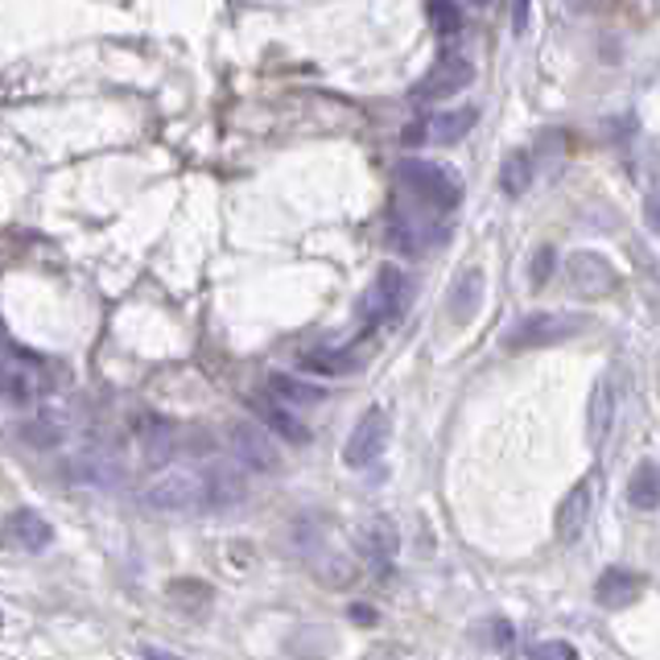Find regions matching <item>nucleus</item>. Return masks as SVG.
<instances>
[{"label": "nucleus", "mask_w": 660, "mask_h": 660, "mask_svg": "<svg viewBox=\"0 0 660 660\" xmlns=\"http://www.w3.org/2000/svg\"><path fill=\"white\" fill-rule=\"evenodd\" d=\"M396 182L430 211H454L463 203V182L446 166L430 161V157H405L396 166Z\"/></svg>", "instance_id": "nucleus-1"}, {"label": "nucleus", "mask_w": 660, "mask_h": 660, "mask_svg": "<svg viewBox=\"0 0 660 660\" xmlns=\"http://www.w3.org/2000/svg\"><path fill=\"white\" fill-rule=\"evenodd\" d=\"M153 512H207V475L203 467H170L145 488Z\"/></svg>", "instance_id": "nucleus-2"}, {"label": "nucleus", "mask_w": 660, "mask_h": 660, "mask_svg": "<svg viewBox=\"0 0 660 660\" xmlns=\"http://www.w3.org/2000/svg\"><path fill=\"white\" fill-rule=\"evenodd\" d=\"M405 302H409V277L396 264H384L376 281L368 285V293L359 298V319L363 326H384V322L400 319Z\"/></svg>", "instance_id": "nucleus-3"}, {"label": "nucleus", "mask_w": 660, "mask_h": 660, "mask_svg": "<svg viewBox=\"0 0 660 660\" xmlns=\"http://www.w3.org/2000/svg\"><path fill=\"white\" fill-rule=\"evenodd\" d=\"M583 314H528L504 335L508 351H528V347H549V343H562L569 335L583 331Z\"/></svg>", "instance_id": "nucleus-4"}, {"label": "nucleus", "mask_w": 660, "mask_h": 660, "mask_svg": "<svg viewBox=\"0 0 660 660\" xmlns=\"http://www.w3.org/2000/svg\"><path fill=\"white\" fill-rule=\"evenodd\" d=\"M227 442H231L236 463L248 467V471H261V475L281 471V451H277V442H273V434L264 430L261 421H236Z\"/></svg>", "instance_id": "nucleus-5"}, {"label": "nucleus", "mask_w": 660, "mask_h": 660, "mask_svg": "<svg viewBox=\"0 0 660 660\" xmlns=\"http://www.w3.org/2000/svg\"><path fill=\"white\" fill-rule=\"evenodd\" d=\"M595 495H599V475L590 471V475H583V479L566 491V500L557 504L553 532H557V541H562V545H574V541L586 532L590 512H595Z\"/></svg>", "instance_id": "nucleus-6"}, {"label": "nucleus", "mask_w": 660, "mask_h": 660, "mask_svg": "<svg viewBox=\"0 0 660 660\" xmlns=\"http://www.w3.org/2000/svg\"><path fill=\"white\" fill-rule=\"evenodd\" d=\"M384 446H388V413H384V409H368V413L356 421L347 446H343V463L356 467V471H363V467L380 463Z\"/></svg>", "instance_id": "nucleus-7"}, {"label": "nucleus", "mask_w": 660, "mask_h": 660, "mask_svg": "<svg viewBox=\"0 0 660 660\" xmlns=\"http://www.w3.org/2000/svg\"><path fill=\"white\" fill-rule=\"evenodd\" d=\"M475 79V67L467 55H442L430 67V75L421 79L413 87V99H421V104H430V99H446V95H458L467 92Z\"/></svg>", "instance_id": "nucleus-8"}, {"label": "nucleus", "mask_w": 660, "mask_h": 660, "mask_svg": "<svg viewBox=\"0 0 660 660\" xmlns=\"http://www.w3.org/2000/svg\"><path fill=\"white\" fill-rule=\"evenodd\" d=\"M566 281L574 285V293L603 298V293H611V289L620 285V273H615V264L607 261L603 252H569Z\"/></svg>", "instance_id": "nucleus-9"}, {"label": "nucleus", "mask_w": 660, "mask_h": 660, "mask_svg": "<svg viewBox=\"0 0 660 660\" xmlns=\"http://www.w3.org/2000/svg\"><path fill=\"white\" fill-rule=\"evenodd\" d=\"M479 112L475 108H454V112H434L430 120H417L405 129V145H454L475 129Z\"/></svg>", "instance_id": "nucleus-10"}, {"label": "nucleus", "mask_w": 660, "mask_h": 660, "mask_svg": "<svg viewBox=\"0 0 660 660\" xmlns=\"http://www.w3.org/2000/svg\"><path fill=\"white\" fill-rule=\"evenodd\" d=\"M38 388H41L38 368L25 356H17V351L0 347V400L21 409V405H34V400H38Z\"/></svg>", "instance_id": "nucleus-11"}, {"label": "nucleus", "mask_w": 660, "mask_h": 660, "mask_svg": "<svg viewBox=\"0 0 660 660\" xmlns=\"http://www.w3.org/2000/svg\"><path fill=\"white\" fill-rule=\"evenodd\" d=\"M203 475H207V512L240 508L248 500V479L240 475V467L211 463V467H203Z\"/></svg>", "instance_id": "nucleus-12"}, {"label": "nucleus", "mask_w": 660, "mask_h": 660, "mask_svg": "<svg viewBox=\"0 0 660 660\" xmlns=\"http://www.w3.org/2000/svg\"><path fill=\"white\" fill-rule=\"evenodd\" d=\"M615 413H620V388H615V376H603L595 384V393H590V405H586V434H590V442L603 446L611 437Z\"/></svg>", "instance_id": "nucleus-13"}, {"label": "nucleus", "mask_w": 660, "mask_h": 660, "mask_svg": "<svg viewBox=\"0 0 660 660\" xmlns=\"http://www.w3.org/2000/svg\"><path fill=\"white\" fill-rule=\"evenodd\" d=\"M252 409L261 417V425L268 434H281L285 442H293V446H305L310 442V430H305V421L289 405H281L277 396H261V400H252Z\"/></svg>", "instance_id": "nucleus-14"}, {"label": "nucleus", "mask_w": 660, "mask_h": 660, "mask_svg": "<svg viewBox=\"0 0 660 660\" xmlns=\"http://www.w3.org/2000/svg\"><path fill=\"white\" fill-rule=\"evenodd\" d=\"M644 590V574H636V569H623V566H611L599 574V583H595V599L603 607H611V611H620V607L636 603Z\"/></svg>", "instance_id": "nucleus-15"}, {"label": "nucleus", "mask_w": 660, "mask_h": 660, "mask_svg": "<svg viewBox=\"0 0 660 660\" xmlns=\"http://www.w3.org/2000/svg\"><path fill=\"white\" fill-rule=\"evenodd\" d=\"M434 244V236H430V227L417 224L413 215H405V211H396L393 219H388V248H393L396 256H421L425 248Z\"/></svg>", "instance_id": "nucleus-16"}, {"label": "nucleus", "mask_w": 660, "mask_h": 660, "mask_svg": "<svg viewBox=\"0 0 660 660\" xmlns=\"http://www.w3.org/2000/svg\"><path fill=\"white\" fill-rule=\"evenodd\" d=\"M268 396H277L289 409H310V405L326 400V388L310 384V380L289 376V372H273V376H268Z\"/></svg>", "instance_id": "nucleus-17"}, {"label": "nucleus", "mask_w": 660, "mask_h": 660, "mask_svg": "<svg viewBox=\"0 0 660 660\" xmlns=\"http://www.w3.org/2000/svg\"><path fill=\"white\" fill-rule=\"evenodd\" d=\"M532 178H537V161H532L528 149H516L504 157V166H500V190H504L508 199H520V194L532 187Z\"/></svg>", "instance_id": "nucleus-18"}, {"label": "nucleus", "mask_w": 660, "mask_h": 660, "mask_svg": "<svg viewBox=\"0 0 660 660\" xmlns=\"http://www.w3.org/2000/svg\"><path fill=\"white\" fill-rule=\"evenodd\" d=\"M627 500L632 508L640 512H652L660 508V463H640L632 479H627Z\"/></svg>", "instance_id": "nucleus-19"}, {"label": "nucleus", "mask_w": 660, "mask_h": 660, "mask_svg": "<svg viewBox=\"0 0 660 660\" xmlns=\"http://www.w3.org/2000/svg\"><path fill=\"white\" fill-rule=\"evenodd\" d=\"M483 302V273L479 268H467L458 281H454V293H451V314L458 322H467L479 310Z\"/></svg>", "instance_id": "nucleus-20"}, {"label": "nucleus", "mask_w": 660, "mask_h": 660, "mask_svg": "<svg viewBox=\"0 0 660 660\" xmlns=\"http://www.w3.org/2000/svg\"><path fill=\"white\" fill-rule=\"evenodd\" d=\"M9 532H13V541H17L21 549H46L50 537H55L38 512H17V516L9 520Z\"/></svg>", "instance_id": "nucleus-21"}, {"label": "nucleus", "mask_w": 660, "mask_h": 660, "mask_svg": "<svg viewBox=\"0 0 660 660\" xmlns=\"http://www.w3.org/2000/svg\"><path fill=\"white\" fill-rule=\"evenodd\" d=\"M302 368L305 372H319V376H343V372H351L356 363H351V356H343V351H305L302 356Z\"/></svg>", "instance_id": "nucleus-22"}, {"label": "nucleus", "mask_w": 660, "mask_h": 660, "mask_svg": "<svg viewBox=\"0 0 660 660\" xmlns=\"http://www.w3.org/2000/svg\"><path fill=\"white\" fill-rule=\"evenodd\" d=\"M430 21L437 34H458L463 29V9L458 0H430Z\"/></svg>", "instance_id": "nucleus-23"}, {"label": "nucleus", "mask_w": 660, "mask_h": 660, "mask_svg": "<svg viewBox=\"0 0 660 660\" xmlns=\"http://www.w3.org/2000/svg\"><path fill=\"white\" fill-rule=\"evenodd\" d=\"M528 660H583V652L566 640H545V644H537V648H532V657Z\"/></svg>", "instance_id": "nucleus-24"}, {"label": "nucleus", "mask_w": 660, "mask_h": 660, "mask_svg": "<svg viewBox=\"0 0 660 660\" xmlns=\"http://www.w3.org/2000/svg\"><path fill=\"white\" fill-rule=\"evenodd\" d=\"M368 545L376 549V557H388L396 549V532H393V525L388 520H376V525L368 528Z\"/></svg>", "instance_id": "nucleus-25"}, {"label": "nucleus", "mask_w": 660, "mask_h": 660, "mask_svg": "<svg viewBox=\"0 0 660 660\" xmlns=\"http://www.w3.org/2000/svg\"><path fill=\"white\" fill-rule=\"evenodd\" d=\"M553 261H557V256H553V248H541V252H537V261L528 264V277H532V285H541L549 273H553Z\"/></svg>", "instance_id": "nucleus-26"}, {"label": "nucleus", "mask_w": 660, "mask_h": 660, "mask_svg": "<svg viewBox=\"0 0 660 660\" xmlns=\"http://www.w3.org/2000/svg\"><path fill=\"white\" fill-rule=\"evenodd\" d=\"M528 13H532V0H512V29L516 34L528 29Z\"/></svg>", "instance_id": "nucleus-27"}, {"label": "nucleus", "mask_w": 660, "mask_h": 660, "mask_svg": "<svg viewBox=\"0 0 660 660\" xmlns=\"http://www.w3.org/2000/svg\"><path fill=\"white\" fill-rule=\"evenodd\" d=\"M644 219H648L652 231H660V190H652V194L644 199Z\"/></svg>", "instance_id": "nucleus-28"}, {"label": "nucleus", "mask_w": 660, "mask_h": 660, "mask_svg": "<svg viewBox=\"0 0 660 660\" xmlns=\"http://www.w3.org/2000/svg\"><path fill=\"white\" fill-rule=\"evenodd\" d=\"M574 13H607L615 0H566Z\"/></svg>", "instance_id": "nucleus-29"}, {"label": "nucleus", "mask_w": 660, "mask_h": 660, "mask_svg": "<svg viewBox=\"0 0 660 660\" xmlns=\"http://www.w3.org/2000/svg\"><path fill=\"white\" fill-rule=\"evenodd\" d=\"M145 660H182V657H173V652H166V648H149Z\"/></svg>", "instance_id": "nucleus-30"}, {"label": "nucleus", "mask_w": 660, "mask_h": 660, "mask_svg": "<svg viewBox=\"0 0 660 660\" xmlns=\"http://www.w3.org/2000/svg\"><path fill=\"white\" fill-rule=\"evenodd\" d=\"M467 4H471V9H488L491 0H467Z\"/></svg>", "instance_id": "nucleus-31"}]
</instances>
